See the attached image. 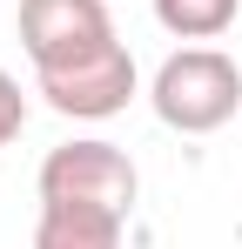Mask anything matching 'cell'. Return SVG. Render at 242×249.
I'll list each match as a JSON object with an SVG mask.
<instances>
[{
	"label": "cell",
	"mask_w": 242,
	"mask_h": 249,
	"mask_svg": "<svg viewBox=\"0 0 242 249\" xmlns=\"http://www.w3.org/2000/svg\"><path fill=\"white\" fill-rule=\"evenodd\" d=\"M135 189H141V175L128 162V148H115V142H61L40 162V202H74V209L128 215Z\"/></svg>",
	"instance_id": "2"
},
{
	"label": "cell",
	"mask_w": 242,
	"mask_h": 249,
	"mask_svg": "<svg viewBox=\"0 0 242 249\" xmlns=\"http://www.w3.org/2000/svg\"><path fill=\"white\" fill-rule=\"evenodd\" d=\"M236 14H242V0H155V20L175 41H215L236 27Z\"/></svg>",
	"instance_id": "6"
},
{
	"label": "cell",
	"mask_w": 242,
	"mask_h": 249,
	"mask_svg": "<svg viewBox=\"0 0 242 249\" xmlns=\"http://www.w3.org/2000/svg\"><path fill=\"white\" fill-rule=\"evenodd\" d=\"M148 101L175 135H215L242 108V68L222 47H182V54H168L155 68Z\"/></svg>",
	"instance_id": "1"
},
{
	"label": "cell",
	"mask_w": 242,
	"mask_h": 249,
	"mask_svg": "<svg viewBox=\"0 0 242 249\" xmlns=\"http://www.w3.org/2000/svg\"><path fill=\"white\" fill-rule=\"evenodd\" d=\"M121 222L108 209H74V202H40L34 249H121Z\"/></svg>",
	"instance_id": "5"
},
{
	"label": "cell",
	"mask_w": 242,
	"mask_h": 249,
	"mask_svg": "<svg viewBox=\"0 0 242 249\" xmlns=\"http://www.w3.org/2000/svg\"><path fill=\"white\" fill-rule=\"evenodd\" d=\"M34 88L47 94V108L68 115V122H108V115H121L135 101V54L121 41H108L94 54H81V61H68V68L34 74Z\"/></svg>",
	"instance_id": "3"
},
{
	"label": "cell",
	"mask_w": 242,
	"mask_h": 249,
	"mask_svg": "<svg viewBox=\"0 0 242 249\" xmlns=\"http://www.w3.org/2000/svg\"><path fill=\"white\" fill-rule=\"evenodd\" d=\"M108 41H121L108 20V0H20V47H27L34 74L68 68Z\"/></svg>",
	"instance_id": "4"
},
{
	"label": "cell",
	"mask_w": 242,
	"mask_h": 249,
	"mask_svg": "<svg viewBox=\"0 0 242 249\" xmlns=\"http://www.w3.org/2000/svg\"><path fill=\"white\" fill-rule=\"evenodd\" d=\"M20 128H27V94H20V81L0 68V148H7Z\"/></svg>",
	"instance_id": "7"
}]
</instances>
